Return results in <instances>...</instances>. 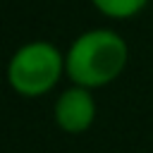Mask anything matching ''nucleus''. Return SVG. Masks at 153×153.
I'll return each mask as SVG.
<instances>
[{"instance_id":"f257e3e1","label":"nucleus","mask_w":153,"mask_h":153,"mask_svg":"<svg viewBox=\"0 0 153 153\" xmlns=\"http://www.w3.org/2000/svg\"><path fill=\"white\" fill-rule=\"evenodd\" d=\"M127 65V43L110 29L81 33L65 55V72L76 86L98 88L115 81Z\"/></svg>"},{"instance_id":"f03ea898","label":"nucleus","mask_w":153,"mask_h":153,"mask_svg":"<svg viewBox=\"0 0 153 153\" xmlns=\"http://www.w3.org/2000/svg\"><path fill=\"white\" fill-rule=\"evenodd\" d=\"M62 69H65V57L60 55V50L48 41H33L22 45L12 55L7 67V79L17 93L33 98L48 93L62 76Z\"/></svg>"},{"instance_id":"7ed1b4c3","label":"nucleus","mask_w":153,"mask_h":153,"mask_svg":"<svg viewBox=\"0 0 153 153\" xmlns=\"http://www.w3.org/2000/svg\"><path fill=\"white\" fill-rule=\"evenodd\" d=\"M96 100L86 86H72L60 93L55 103V122L67 134H81L93 124Z\"/></svg>"},{"instance_id":"20e7f679","label":"nucleus","mask_w":153,"mask_h":153,"mask_svg":"<svg viewBox=\"0 0 153 153\" xmlns=\"http://www.w3.org/2000/svg\"><path fill=\"white\" fill-rule=\"evenodd\" d=\"M103 14L108 17H115V19H127V17H134L136 12L143 10L146 0H91Z\"/></svg>"}]
</instances>
